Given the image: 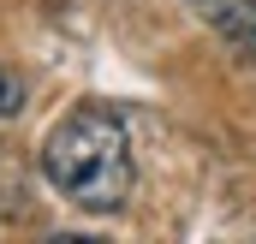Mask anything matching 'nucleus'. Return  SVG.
<instances>
[{
  "mask_svg": "<svg viewBox=\"0 0 256 244\" xmlns=\"http://www.w3.org/2000/svg\"><path fill=\"white\" fill-rule=\"evenodd\" d=\"M42 179L84 214H114L131 202V131L114 108L84 102L42 137Z\"/></svg>",
  "mask_w": 256,
  "mask_h": 244,
  "instance_id": "obj_1",
  "label": "nucleus"
},
{
  "mask_svg": "<svg viewBox=\"0 0 256 244\" xmlns=\"http://www.w3.org/2000/svg\"><path fill=\"white\" fill-rule=\"evenodd\" d=\"M220 36L244 66H256V0H226L220 6Z\"/></svg>",
  "mask_w": 256,
  "mask_h": 244,
  "instance_id": "obj_2",
  "label": "nucleus"
},
{
  "mask_svg": "<svg viewBox=\"0 0 256 244\" xmlns=\"http://www.w3.org/2000/svg\"><path fill=\"white\" fill-rule=\"evenodd\" d=\"M18 108H24V90H18V78H6V72H0V120H12Z\"/></svg>",
  "mask_w": 256,
  "mask_h": 244,
  "instance_id": "obj_3",
  "label": "nucleus"
},
{
  "mask_svg": "<svg viewBox=\"0 0 256 244\" xmlns=\"http://www.w3.org/2000/svg\"><path fill=\"white\" fill-rule=\"evenodd\" d=\"M196 6H202V12H214V18H220V6H226V0H196Z\"/></svg>",
  "mask_w": 256,
  "mask_h": 244,
  "instance_id": "obj_4",
  "label": "nucleus"
}]
</instances>
